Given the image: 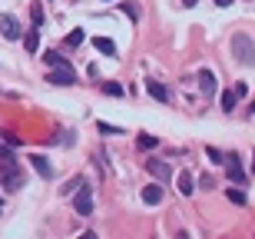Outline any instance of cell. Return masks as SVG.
Wrapping results in <instances>:
<instances>
[{"label":"cell","instance_id":"obj_26","mask_svg":"<svg viewBox=\"0 0 255 239\" xmlns=\"http://www.w3.org/2000/svg\"><path fill=\"white\" fill-rule=\"evenodd\" d=\"M216 3H219V7H229V3H232V0H216Z\"/></svg>","mask_w":255,"mask_h":239},{"label":"cell","instance_id":"obj_9","mask_svg":"<svg viewBox=\"0 0 255 239\" xmlns=\"http://www.w3.org/2000/svg\"><path fill=\"white\" fill-rule=\"evenodd\" d=\"M30 163H33V170H37L43 180H50V176H53V166L47 163V156H30Z\"/></svg>","mask_w":255,"mask_h":239},{"label":"cell","instance_id":"obj_2","mask_svg":"<svg viewBox=\"0 0 255 239\" xmlns=\"http://www.w3.org/2000/svg\"><path fill=\"white\" fill-rule=\"evenodd\" d=\"M232 53L242 67H255V43L246 37V33H236L232 37Z\"/></svg>","mask_w":255,"mask_h":239},{"label":"cell","instance_id":"obj_13","mask_svg":"<svg viewBox=\"0 0 255 239\" xmlns=\"http://www.w3.org/2000/svg\"><path fill=\"white\" fill-rule=\"evenodd\" d=\"M142 203H162V186H146V190H142Z\"/></svg>","mask_w":255,"mask_h":239},{"label":"cell","instance_id":"obj_24","mask_svg":"<svg viewBox=\"0 0 255 239\" xmlns=\"http://www.w3.org/2000/svg\"><path fill=\"white\" fill-rule=\"evenodd\" d=\"M100 133H123L120 126H110V123H100Z\"/></svg>","mask_w":255,"mask_h":239},{"label":"cell","instance_id":"obj_20","mask_svg":"<svg viewBox=\"0 0 255 239\" xmlns=\"http://www.w3.org/2000/svg\"><path fill=\"white\" fill-rule=\"evenodd\" d=\"M136 143H139V150H152V146H156V136H146V133H142Z\"/></svg>","mask_w":255,"mask_h":239},{"label":"cell","instance_id":"obj_27","mask_svg":"<svg viewBox=\"0 0 255 239\" xmlns=\"http://www.w3.org/2000/svg\"><path fill=\"white\" fill-rule=\"evenodd\" d=\"M252 160H255V156H252ZM252 170H255V163H252Z\"/></svg>","mask_w":255,"mask_h":239},{"label":"cell","instance_id":"obj_25","mask_svg":"<svg viewBox=\"0 0 255 239\" xmlns=\"http://www.w3.org/2000/svg\"><path fill=\"white\" fill-rule=\"evenodd\" d=\"M199 0H182V7H196Z\"/></svg>","mask_w":255,"mask_h":239},{"label":"cell","instance_id":"obj_16","mask_svg":"<svg viewBox=\"0 0 255 239\" xmlns=\"http://www.w3.org/2000/svg\"><path fill=\"white\" fill-rule=\"evenodd\" d=\"M120 10H123V13H126L129 20H139V7H136L132 0H123V3H120Z\"/></svg>","mask_w":255,"mask_h":239},{"label":"cell","instance_id":"obj_28","mask_svg":"<svg viewBox=\"0 0 255 239\" xmlns=\"http://www.w3.org/2000/svg\"><path fill=\"white\" fill-rule=\"evenodd\" d=\"M252 113H255V103H252Z\"/></svg>","mask_w":255,"mask_h":239},{"label":"cell","instance_id":"obj_11","mask_svg":"<svg viewBox=\"0 0 255 239\" xmlns=\"http://www.w3.org/2000/svg\"><path fill=\"white\" fill-rule=\"evenodd\" d=\"M176 186H179V193H182V196H192V190H196V186H192V176H189L186 170H182L179 176H176Z\"/></svg>","mask_w":255,"mask_h":239},{"label":"cell","instance_id":"obj_12","mask_svg":"<svg viewBox=\"0 0 255 239\" xmlns=\"http://www.w3.org/2000/svg\"><path fill=\"white\" fill-rule=\"evenodd\" d=\"M23 47H27V53H37L40 50V27H33L27 37H23Z\"/></svg>","mask_w":255,"mask_h":239},{"label":"cell","instance_id":"obj_4","mask_svg":"<svg viewBox=\"0 0 255 239\" xmlns=\"http://www.w3.org/2000/svg\"><path fill=\"white\" fill-rule=\"evenodd\" d=\"M0 33L7 40H20V33H23V30H20V20L13 17V13H0Z\"/></svg>","mask_w":255,"mask_h":239},{"label":"cell","instance_id":"obj_5","mask_svg":"<svg viewBox=\"0 0 255 239\" xmlns=\"http://www.w3.org/2000/svg\"><path fill=\"white\" fill-rule=\"evenodd\" d=\"M47 80L57 86H70V83H76V73H73V67H53Z\"/></svg>","mask_w":255,"mask_h":239},{"label":"cell","instance_id":"obj_21","mask_svg":"<svg viewBox=\"0 0 255 239\" xmlns=\"http://www.w3.org/2000/svg\"><path fill=\"white\" fill-rule=\"evenodd\" d=\"M229 200L242 206V203H246V193H242V190H229Z\"/></svg>","mask_w":255,"mask_h":239},{"label":"cell","instance_id":"obj_17","mask_svg":"<svg viewBox=\"0 0 255 239\" xmlns=\"http://www.w3.org/2000/svg\"><path fill=\"white\" fill-rule=\"evenodd\" d=\"M30 20H33V27H43V7H40V3L30 7Z\"/></svg>","mask_w":255,"mask_h":239},{"label":"cell","instance_id":"obj_6","mask_svg":"<svg viewBox=\"0 0 255 239\" xmlns=\"http://www.w3.org/2000/svg\"><path fill=\"white\" fill-rule=\"evenodd\" d=\"M226 170H229V180L232 183H246V170H242L239 156H226Z\"/></svg>","mask_w":255,"mask_h":239},{"label":"cell","instance_id":"obj_7","mask_svg":"<svg viewBox=\"0 0 255 239\" xmlns=\"http://www.w3.org/2000/svg\"><path fill=\"white\" fill-rule=\"evenodd\" d=\"M146 170H149V173H152V176H156L159 183H166V180L172 176V170H169V166H166L162 160H149V163H146Z\"/></svg>","mask_w":255,"mask_h":239},{"label":"cell","instance_id":"obj_10","mask_svg":"<svg viewBox=\"0 0 255 239\" xmlns=\"http://www.w3.org/2000/svg\"><path fill=\"white\" fill-rule=\"evenodd\" d=\"M146 90H149V96H156L159 103H166V100H169V90H166L159 80H149V83H146Z\"/></svg>","mask_w":255,"mask_h":239},{"label":"cell","instance_id":"obj_3","mask_svg":"<svg viewBox=\"0 0 255 239\" xmlns=\"http://www.w3.org/2000/svg\"><path fill=\"white\" fill-rule=\"evenodd\" d=\"M73 206H76V213H80V216H90V213H93V190H90L86 183L80 186V190H76Z\"/></svg>","mask_w":255,"mask_h":239},{"label":"cell","instance_id":"obj_19","mask_svg":"<svg viewBox=\"0 0 255 239\" xmlns=\"http://www.w3.org/2000/svg\"><path fill=\"white\" fill-rule=\"evenodd\" d=\"M47 63H50V67H70V63H66L60 53H47Z\"/></svg>","mask_w":255,"mask_h":239},{"label":"cell","instance_id":"obj_23","mask_svg":"<svg viewBox=\"0 0 255 239\" xmlns=\"http://www.w3.org/2000/svg\"><path fill=\"white\" fill-rule=\"evenodd\" d=\"M209 160H212V163H226V156H222V153H219V150H216V146H209Z\"/></svg>","mask_w":255,"mask_h":239},{"label":"cell","instance_id":"obj_18","mask_svg":"<svg viewBox=\"0 0 255 239\" xmlns=\"http://www.w3.org/2000/svg\"><path fill=\"white\" fill-rule=\"evenodd\" d=\"M83 30H73V33H66V43H70V47H80V43H83Z\"/></svg>","mask_w":255,"mask_h":239},{"label":"cell","instance_id":"obj_1","mask_svg":"<svg viewBox=\"0 0 255 239\" xmlns=\"http://www.w3.org/2000/svg\"><path fill=\"white\" fill-rule=\"evenodd\" d=\"M0 183H3L10 193L23 186V170L17 166V160H13V156H0Z\"/></svg>","mask_w":255,"mask_h":239},{"label":"cell","instance_id":"obj_14","mask_svg":"<svg viewBox=\"0 0 255 239\" xmlns=\"http://www.w3.org/2000/svg\"><path fill=\"white\" fill-rule=\"evenodd\" d=\"M93 47L100 50V53H110V57L116 53V43H113V40H106V37H96V40H93Z\"/></svg>","mask_w":255,"mask_h":239},{"label":"cell","instance_id":"obj_8","mask_svg":"<svg viewBox=\"0 0 255 239\" xmlns=\"http://www.w3.org/2000/svg\"><path fill=\"white\" fill-rule=\"evenodd\" d=\"M199 90L206 96L216 93V73H212V70H202V73H199Z\"/></svg>","mask_w":255,"mask_h":239},{"label":"cell","instance_id":"obj_22","mask_svg":"<svg viewBox=\"0 0 255 239\" xmlns=\"http://www.w3.org/2000/svg\"><path fill=\"white\" fill-rule=\"evenodd\" d=\"M103 90H106L110 96H123V86H120V83H106Z\"/></svg>","mask_w":255,"mask_h":239},{"label":"cell","instance_id":"obj_15","mask_svg":"<svg viewBox=\"0 0 255 239\" xmlns=\"http://www.w3.org/2000/svg\"><path fill=\"white\" fill-rule=\"evenodd\" d=\"M236 90H226V93H222V110H226V113H232V110H236Z\"/></svg>","mask_w":255,"mask_h":239}]
</instances>
